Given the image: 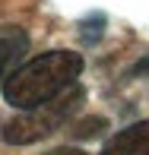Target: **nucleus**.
<instances>
[{"label": "nucleus", "instance_id": "obj_5", "mask_svg": "<svg viewBox=\"0 0 149 155\" xmlns=\"http://www.w3.org/2000/svg\"><path fill=\"white\" fill-rule=\"evenodd\" d=\"M102 127H105V120H98V117H95V120H86L80 130H73V133H76V136H95Z\"/></svg>", "mask_w": 149, "mask_h": 155}, {"label": "nucleus", "instance_id": "obj_6", "mask_svg": "<svg viewBox=\"0 0 149 155\" xmlns=\"http://www.w3.org/2000/svg\"><path fill=\"white\" fill-rule=\"evenodd\" d=\"M137 73H149V60H143V63H137Z\"/></svg>", "mask_w": 149, "mask_h": 155}, {"label": "nucleus", "instance_id": "obj_1", "mask_svg": "<svg viewBox=\"0 0 149 155\" xmlns=\"http://www.w3.org/2000/svg\"><path fill=\"white\" fill-rule=\"evenodd\" d=\"M83 73V54L76 51H48L38 57L25 60L3 79V98L6 104L19 111H29L35 104L48 101V98L60 95L76 82Z\"/></svg>", "mask_w": 149, "mask_h": 155}, {"label": "nucleus", "instance_id": "obj_2", "mask_svg": "<svg viewBox=\"0 0 149 155\" xmlns=\"http://www.w3.org/2000/svg\"><path fill=\"white\" fill-rule=\"evenodd\" d=\"M83 98H86V92H83L80 86L63 89L60 95L48 98V101L35 104L29 111H22V114L13 117V120H6L0 127V139L10 143V146H29V143H38V139L51 136L57 127H63L70 120V114L83 104Z\"/></svg>", "mask_w": 149, "mask_h": 155}, {"label": "nucleus", "instance_id": "obj_4", "mask_svg": "<svg viewBox=\"0 0 149 155\" xmlns=\"http://www.w3.org/2000/svg\"><path fill=\"white\" fill-rule=\"evenodd\" d=\"M25 48H29V35L19 29V25H0V82L22 60Z\"/></svg>", "mask_w": 149, "mask_h": 155}, {"label": "nucleus", "instance_id": "obj_3", "mask_svg": "<svg viewBox=\"0 0 149 155\" xmlns=\"http://www.w3.org/2000/svg\"><path fill=\"white\" fill-rule=\"evenodd\" d=\"M102 155H149V120H140L114 133L102 149Z\"/></svg>", "mask_w": 149, "mask_h": 155}]
</instances>
